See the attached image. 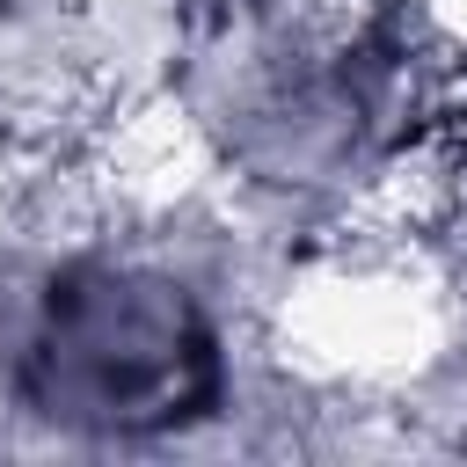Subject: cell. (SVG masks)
<instances>
[{"instance_id":"obj_1","label":"cell","mask_w":467,"mask_h":467,"mask_svg":"<svg viewBox=\"0 0 467 467\" xmlns=\"http://www.w3.org/2000/svg\"><path fill=\"white\" fill-rule=\"evenodd\" d=\"M29 416L80 438H161L219 409L226 358L204 306L139 263H66L15 350Z\"/></svg>"}]
</instances>
